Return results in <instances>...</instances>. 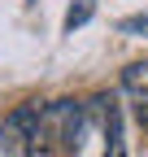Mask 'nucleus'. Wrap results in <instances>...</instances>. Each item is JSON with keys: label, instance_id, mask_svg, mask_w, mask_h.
I'll return each instance as SVG.
<instances>
[{"label": "nucleus", "instance_id": "5", "mask_svg": "<svg viewBox=\"0 0 148 157\" xmlns=\"http://www.w3.org/2000/svg\"><path fill=\"white\" fill-rule=\"evenodd\" d=\"M122 31H139V35H148V17H126Z\"/></svg>", "mask_w": 148, "mask_h": 157}, {"label": "nucleus", "instance_id": "2", "mask_svg": "<svg viewBox=\"0 0 148 157\" xmlns=\"http://www.w3.org/2000/svg\"><path fill=\"white\" fill-rule=\"evenodd\" d=\"M39 109H44V101H22L5 122H0V153L5 157H17L26 148V135L35 127V118H39Z\"/></svg>", "mask_w": 148, "mask_h": 157}, {"label": "nucleus", "instance_id": "1", "mask_svg": "<svg viewBox=\"0 0 148 157\" xmlns=\"http://www.w3.org/2000/svg\"><path fill=\"white\" fill-rule=\"evenodd\" d=\"M83 101H48L35 118V127L26 135V157H65V153H79L83 144Z\"/></svg>", "mask_w": 148, "mask_h": 157}, {"label": "nucleus", "instance_id": "4", "mask_svg": "<svg viewBox=\"0 0 148 157\" xmlns=\"http://www.w3.org/2000/svg\"><path fill=\"white\" fill-rule=\"evenodd\" d=\"M91 9H96L91 0H74V5H70V13H65V31L74 35V31H79V26L87 22V17H91Z\"/></svg>", "mask_w": 148, "mask_h": 157}, {"label": "nucleus", "instance_id": "3", "mask_svg": "<svg viewBox=\"0 0 148 157\" xmlns=\"http://www.w3.org/2000/svg\"><path fill=\"white\" fill-rule=\"evenodd\" d=\"M122 92H126V101H131L135 118L148 127V61H131L122 70Z\"/></svg>", "mask_w": 148, "mask_h": 157}]
</instances>
